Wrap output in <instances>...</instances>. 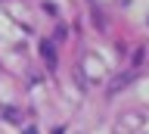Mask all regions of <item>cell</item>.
Listing matches in <instances>:
<instances>
[{"instance_id": "3957f363", "label": "cell", "mask_w": 149, "mask_h": 134, "mask_svg": "<svg viewBox=\"0 0 149 134\" xmlns=\"http://www.w3.org/2000/svg\"><path fill=\"white\" fill-rule=\"evenodd\" d=\"M3 119L13 122V125H19V122H22V112H19L16 106H3Z\"/></svg>"}, {"instance_id": "277c9868", "label": "cell", "mask_w": 149, "mask_h": 134, "mask_svg": "<svg viewBox=\"0 0 149 134\" xmlns=\"http://www.w3.org/2000/svg\"><path fill=\"white\" fill-rule=\"evenodd\" d=\"M25 134H37V128H25Z\"/></svg>"}, {"instance_id": "7a4b0ae2", "label": "cell", "mask_w": 149, "mask_h": 134, "mask_svg": "<svg viewBox=\"0 0 149 134\" xmlns=\"http://www.w3.org/2000/svg\"><path fill=\"white\" fill-rule=\"evenodd\" d=\"M40 56L47 59V66H50V69L56 66V50H53V44H50V41H44V44H40Z\"/></svg>"}, {"instance_id": "6da1fadb", "label": "cell", "mask_w": 149, "mask_h": 134, "mask_svg": "<svg viewBox=\"0 0 149 134\" xmlns=\"http://www.w3.org/2000/svg\"><path fill=\"white\" fill-rule=\"evenodd\" d=\"M130 81H134V72H124V75H118L115 81H109V94H118L121 87H127Z\"/></svg>"}]
</instances>
